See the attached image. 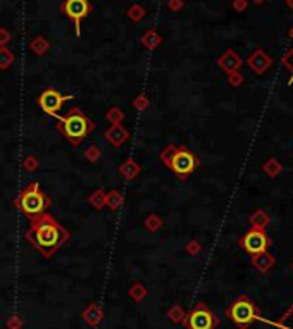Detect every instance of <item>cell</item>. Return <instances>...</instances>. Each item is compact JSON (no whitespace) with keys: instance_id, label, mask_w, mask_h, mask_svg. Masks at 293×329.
Returning <instances> with one entry per match:
<instances>
[{"instance_id":"3957f363","label":"cell","mask_w":293,"mask_h":329,"mask_svg":"<svg viewBox=\"0 0 293 329\" xmlns=\"http://www.w3.org/2000/svg\"><path fill=\"white\" fill-rule=\"evenodd\" d=\"M159 159L181 181H186V178L199 166V159H197V156L190 148L178 147L174 143H169L167 147L162 148L159 153Z\"/></svg>"},{"instance_id":"277c9868","label":"cell","mask_w":293,"mask_h":329,"mask_svg":"<svg viewBox=\"0 0 293 329\" xmlns=\"http://www.w3.org/2000/svg\"><path fill=\"white\" fill-rule=\"evenodd\" d=\"M14 205H16L28 219H33V217H38L45 214V212H49V209L52 207V200L50 197L42 190L40 183L31 181L30 185H26L19 191V195L14 198Z\"/></svg>"},{"instance_id":"5bb4252c","label":"cell","mask_w":293,"mask_h":329,"mask_svg":"<svg viewBox=\"0 0 293 329\" xmlns=\"http://www.w3.org/2000/svg\"><path fill=\"white\" fill-rule=\"evenodd\" d=\"M30 50H31L35 55L43 57V55L47 54V52L50 50V42L47 40L45 36L38 35V36H35V38H33V40L30 42Z\"/></svg>"},{"instance_id":"9c48e42d","label":"cell","mask_w":293,"mask_h":329,"mask_svg":"<svg viewBox=\"0 0 293 329\" xmlns=\"http://www.w3.org/2000/svg\"><path fill=\"white\" fill-rule=\"evenodd\" d=\"M240 243H242V246L248 251V254L259 255V254H262L264 248H266L267 238L261 229H253V231H250V233L245 235Z\"/></svg>"},{"instance_id":"603a6c76","label":"cell","mask_w":293,"mask_h":329,"mask_svg":"<svg viewBox=\"0 0 293 329\" xmlns=\"http://www.w3.org/2000/svg\"><path fill=\"white\" fill-rule=\"evenodd\" d=\"M128 17L131 19L133 23H140L143 17H145V14H147V11L143 9L140 4H133L131 7L128 9Z\"/></svg>"},{"instance_id":"4fadbf2b","label":"cell","mask_w":293,"mask_h":329,"mask_svg":"<svg viewBox=\"0 0 293 329\" xmlns=\"http://www.w3.org/2000/svg\"><path fill=\"white\" fill-rule=\"evenodd\" d=\"M124 204V197L119 190H109L105 191V207L110 212H118Z\"/></svg>"},{"instance_id":"1f68e13d","label":"cell","mask_w":293,"mask_h":329,"mask_svg":"<svg viewBox=\"0 0 293 329\" xmlns=\"http://www.w3.org/2000/svg\"><path fill=\"white\" fill-rule=\"evenodd\" d=\"M286 64L293 69V50H291L290 54H288V57H286Z\"/></svg>"},{"instance_id":"6da1fadb","label":"cell","mask_w":293,"mask_h":329,"mask_svg":"<svg viewBox=\"0 0 293 329\" xmlns=\"http://www.w3.org/2000/svg\"><path fill=\"white\" fill-rule=\"evenodd\" d=\"M25 240L43 259H50L71 240V233L54 216L45 212L30 219V227L25 233Z\"/></svg>"},{"instance_id":"7a4b0ae2","label":"cell","mask_w":293,"mask_h":329,"mask_svg":"<svg viewBox=\"0 0 293 329\" xmlns=\"http://www.w3.org/2000/svg\"><path fill=\"white\" fill-rule=\"evenodd\" d=\"M55 129L73 147H80L95 129V123L78 107H71L64 115H57Z\"/></svg>"},{"instance_id":"ac0fdd59","label":"cell","mask_w":293,"mask_h":329,"mask_svg":"<svg viewBox=\"0 0 293 329\" xmlns=\"http://www.w3.org/2000/svg\"><path fill=\"white\" fill-rule=\"evenodd\" d=\"M162 224H164V221H162V217L159 214H148L145 217V221H143V227L152 235L157 233V231L162 227Z\"/></svg>"},{"instance_id":"d4e9b609","label":"cell","mask_w":293,"mask_h":329,"mask_svg":"<svg viewBox=\"0 0 293 329\" xmlns=\"http://www.w3.org/2000/svg\"><path fill=\"white\" fill-rule=\"evenodd\" d=\"M131 105H133L134 110L143 112V110H147L148 107H150V100H148V96H145V95H138V96H134Z\"/></svg>"},{"instance_id":"4316f807","label":"cell","mask_w":293,"mask_h":329,"mask_svg":"<svg viewBox=\"0 0 293 329\" xmlns=\"http://www.w3.org/2000/svg\"><path fill=\"white\" fill-rule=\"evenodd\" d=\"M271 264H272V259H269L267 255H264V251L256 257V265L261 270H267L269 267H271Z\"/></svg>"},{"instance_id":"cb8c5ba5","label":"cell","mask_w":293,"mask_h":329,"mask_svg":"<svg viewBox=\"0 0 293 329\" xmlns=\"http://www.w3.org/2000/svg\"><path fill=\"white\" fill-rule=\"evenodd\" d=\"M38 167H40V161H38V157L33 156V153H30V156L23 161V169H25L26 172H30V174L36 172Z\"/></svg>"},{"instance_id":"8fae6325","label":"cell","mask_w":293,"mask_h":329,"mask_svg":"<svg viewBox=\"0 0 293 329\" xmlns=\"http://www.w3.org/2000/svg\"><path fill=\"white\" fill-rule=\"evenodd\" d=\"M81 319L85 321L86 326L90 327H99L104 321V311L99 303L90 302L88 305L85 307V311L81 312Z\"/></svg>"},{"instance_id":"83f0119b","label":"cell","mask_w":293,"mask_h":329,"mask_svg":"<svg viewBox=\"0 0 293 329\" xmlns=\"http://www.w3.org/2000/svg\"><path fill=\"white\" fill-rule=\"evenodd\" d=\"M6 327L7 329H23V319L14 314V316H11L6 321Z\"/></svg>"},{"instance_id":"f1b7e54d","label":"cell","mask_w":293,"mask_h":329,"mask_svg":"<svg viewBox=\"0 0 293 329\" xmlns=\"http://www.w3.org/2000/svg\"><path fill=\"white\" fill-rule=\"evenodd\" d=\"M12 40V35L7 28H0V47H7V43Z\"/></svg>"},{"instance_id":"ba28073f","label":"cell","mask_w":293,"mask_h":329,"mask_svg":"<svg viewBox=\"0 0 293 329\" xmlns=\"http://www.w3.org/2000/svg\"><path fill=\"white\" fill-rule=\"evenodd\" d=\"M74 99H76L74 95H62L61 91H57L55 88H47L36 96V104L45 114L52 115V118H57V115H61L59 110L62 109V105Z\"/></svg>"},{"instance_id":"5b68a950","label":"cell","mask_w":293,"mask_h":329,"mask_svg":"<svg viewBox=\"0 0 293 329\" xmlns=\"http://www.w3.org/2000/svg\"><path fill=\"white\" fill-rule=\"evenodd\" d=\"M226 316L231 319L240 329H247L257 319V312L250 300L247 297H240L228 307Z\"/></svg>"},{"instance_id":"7c38bea8","label":"cell","mask_w":293,"mask_h":329,"mask_svg":"<svg viewBox=\"0 0 293 329\" xmlns=\"http://www.w3.org/2000/svg\"><path fill=\"white\" fill-rule=\"evenodd\" d=\"M118 172H119V176H121L123 180L133 181L134 178H136L138 174L142 172V166L136 161H134L133 157H128L126 161H124L121 166L118 167Z\"/></svg>"},{"instance_id":"4dcf8cb0","label":"cell","mask_w":293,"mask_h":329,"mask_svg":"<svg viewBox=\"0 0 293 329\" xmlns=\"http://www.w3.org/2000/svg\"><path fill=\"white\" fill-rule=\"evenodd\" d=\"M167 7L171 9V11H180L181 7H183V0H167Z\"/></svg>"},{"instance_id":"7402d4cb","label":"cell","mask_w":293,"mask_h":329,"mask_svg":"<svg viewBox=\"0 0 293 329\" xmlns=\"http://www.w3.org/2000/svg\"><path fill=\"white\" fill-rule=\"evenodd\" d=\"M123 119H124V110L121 107H118V105L109 107V110L105 112V121L110 124H121Z\"/></svg>"},{"instance_id":"2e32d148","label":"cell","mask_w":293,"mask_h":329,"mask_svg":"<svg viewBox=\"0 0 293 329\" xmlns=\"http://www.w3.org/2000/svg\"><path fill=\"white\" fill-rule=\"evenodd\" d=\"M128 295H129V298H131L134 303H142L143 300L148 297V289L142 281H134L131 286H129Z\"/></svg>"},{"instance_id":"8992f818","label":"cell","mask_w":293,"mask_h":329,"mask_svg":"<svg viewBox=\"0 0 293 329\" xmlns=\"http://www.w3.org/2000/svg\"><path fill=\"white\" fill-rule=\"evenodd\" d=\"M218 324V317L214 316L212 311L204 302L195 303V307L185 317L186 329H216Z\"/></svg>"},{"instance_id":"f546056e","label":"cell","mask_w":293,"mask_h":329,"mask_svg":"<svg viewBox=\"0 0 293 329\" xmlns=\"http://www.w3.org/2000/svg\"><path fill=\"white\" fill-rule=\"evenodd\" d=\"M185 250H186V254L197 255V254H200L202 246H200V243H197V241H188V243H186V246H185Z\"/></svg>"},{"instance_id":"52a82bcc","label":"cell","mask_w":293,"mask_h":329,"mask_svg":"<svg viewBox=\"0 0 293 329\" xmlns=\"http://www.w3.org/2000/svg\"><path fill=\"white\" fill-rule=\"evenodd\" d=\"M61 11L66 17H69L74 24L76 36L81 35V21L90 16L93 11V6L90 0H64L61 4Z\"/></svg>"},{"instance_id":"9a60e30c","label":"cell","mask_w":293,"mask_h":329,"mask_svg":"<svg viewBox=\"0 0 293 329\" xmlns=\"http://www.w3.org/2000/svg\"><path fill=\"white\" fill-rule=\"evenodd\" d=\"M140 42H142V45L147 48V50H155V48H159V45H161L162 36L155 30H148V31H145L142 35Z\"/></svg>"},{"instance_id":"e0dca14e","label":"cell","mask_w":293,"mask_h":329,"mask_svg":"<svg viewBox=\"0 0 293 329\" xmlns=\"http://www.w3.org/2000/svg\"><path fill=\"white\" fill-rule=\"evenodd\" d=\"M86 202L90 204V207H93L95 210H104L105 209V191L104 190H93L86 198Z\"/></svg>"},{"instance_id":"44dd1931","label":"cell","mask_w":293,"mask_h":329,"mask_svg":"<svg viewBox=\"0 0 293 329\" xmlns=\"http://www.w3.org/2000/svg\"><path fill=\"white\" fill-rule=\"evenodd\" d=\"M14 61H16V55L7 47H0V71H7L14 64Z\"/></svg>"},{"instance_id":"484cf974","label":"cell","mask_w":293,"mask_h":329,"mask_svg":"<svg viewBox=\"0 0 293 329\" xmlns=\"http://www.w3.org/2000/svg\"><path fill=\"white\" fill-rule=\"evenodd\" d=\"M276 326L280 329H293V305L290 307V311L276 322Z\"/></svg>"},{"instance_id":"30bf717a","label":"cell","mask_w":293,"mask_h":329,"mask_svg":"<svg viewBox=\"0 0 293 329\" xmlns=\"http://www.w3.org/2000/svg\"><path fill=\"white\" fill-rule=\"evenodd\" d=\"M104 140L110 145V147L119 148L129 140V131L123 124H110L104 131Z\"/></svg>"},{"instance_id":"ffe728a7","label":"cell","mask_w":293,"mask_h":329,"mask_svg":"<svg viewBox=\"0 0 293 329\" xmlns=\"http://www.w3.org/2000/svg\"><path fill=\"white\" fill-rule=\"evenodd\" d=\"M167 317H169L171 322L181 324V322H185L186 312H185V308L180 305V303H174V305H171L169 308H167Z\"/></svg>"},{"instance_id":"d6986e66","label":"cell","mask_w":293,"mask_h":329,"mask_svg":"<svg viewBox=\"0 0 293 329\" xmlns=\"http://www.w3.org/2000/svg\"><path fill=\"white\" fill-rule=\"evenodd\" d=\"M83 159L86 162H90V164H97L100 159H102V148L99 147V145H88V147L85 148V152H83Z\"/></svg>"}]
</instances>
